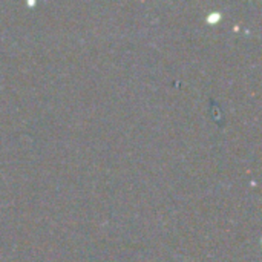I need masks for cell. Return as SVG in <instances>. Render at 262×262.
I'll list each match as a JSON object with an SVG mask.
<instances>
[{"mask_svg": "<svg viewBox=\"0 0 262 262\" xmlns=\"http://www.w3.org/2000/svg\"><path fill=\"white\" fill-rule=\"evenodd\" d=\"M221 12H218V11H212L209 15H207V21L210 23V25H216L220 20H221Z\"/></svg>", "mask_w": 262, "mask_h": 262, "instance_id": "obj_1", "label": "cell"}]
</instances>
